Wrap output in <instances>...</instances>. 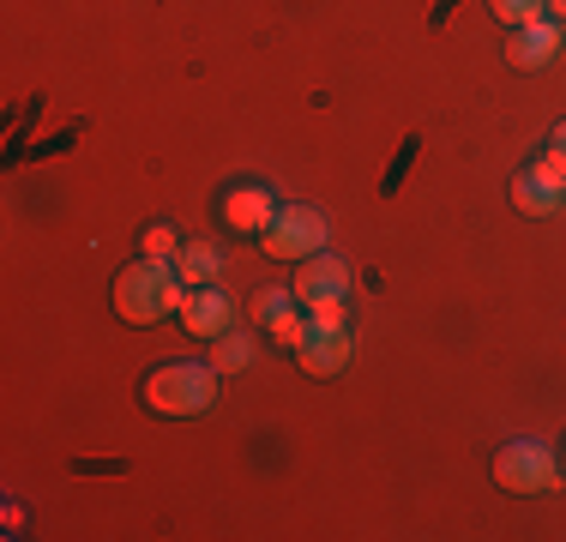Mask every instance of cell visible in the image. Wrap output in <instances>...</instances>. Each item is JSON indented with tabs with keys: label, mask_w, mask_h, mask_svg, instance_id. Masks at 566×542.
Here are the masks:
<instances>
[{
	"label": "cell",
	"mask_w": 566,
	"mask_h": 542,
	"mask_svg": "<svg viewBox=\"0 0 566 542\" xmlns=\"http://www.w3.org/2000/svg\"><path fill=\"white\" fill-rule=\"evenodd\" d=\"M277 217V194L260 181H241L223 194V223L235 229V236H265V223Z\"/></svg>",
	"instance_id": "cell-5"
},
{
	"label": "cell",
	"mask_w": 566,
	"mask_h": 542,
	"mask_svg": "<svg viewBox=\"0 0 566 542\" xmlns=\"http://www.w3.org/2000/svg\"><path fill=\"white\" fill-rule=\"evenodd\" d=\"M531 169H536V175H543V181H548V187H560V194H566V157L555 152V145H548V152H543V157H536V163H531Z\"/></svg>",
	"instance_id": "cell-18"
},
{
	"label": "cell",
	"mask_w": 566,
	"mask_h": 542,
	"mask_svg": "<svg viewBox=\"0 0 566 542\" xmlns=\"http://www.w3.org/2000/svg\"><path fill=\"white\" fill-rule=\"evenodd\" d=\"M290 290H295V302H326V295H344L349 290V260H338V253H314V260H302V265H295V283H290Z\"/></svg>",
	"instance_id": "cell-7"
},
{
	"label": "cell",
	"mask_w": 566,
	"mask_h": 542,
	"mask_svg": "<svg viewBox=\"0 0 566 542\" xmlns=\"http://www.w3.org/2000/svg\"><path fill=\"white\" fill-rule=\"evenodd\" d=\"M248 362H253V337H241V332L211 337V368H218V374H241Z\"/></svg>",
	"instance_id": "cell-12"
},
{
	"label": "cell",
	"mask_w": 566,
	"mask_h": 542,
	"mask_svg": "<svg viewBox=\"0 0 566 542\" xmlns=\"http://www.w3.org/2000/svg\"><path fill=\"white\" fill-rule=\"evenodd\" d=\"M548 19H560V24H566V0H548Z\"/></svg>",
	"instance_id": "cell-20"
},
{
	"label": "cell",
	"mask_w": 566,
	"mask_h": 542,
	"mask_svg": "<svg viewBox=\"0 0 566 542\" xmlns=\"http://www.w3.org/2000/svg\"><path fill=\"white\" fill-rule=\"evenodd\" d=\"M307 325H314V332H344V325H349L344 295H326V302H307Z\"/></svg>",
	"instance_id": "cell-15"
},
{
	"label": "cell",
	"mask_w": 566,
	"mask_h": 542,
	"mask_svg": "<svg viewBox=\"0 0 566 542\" xmlns=\"http://www.w3.org/2000/svg\"><path fill=\"white\" fill-rule=\"evenodd\" d=\"M181 325L193 337H206V344H211V337H223V332H235V302H229V290H211V283H206V290H193V295H187V308H181Z\"/></svg>",
	"instance_id": "cell-8"
},
{
	"label": "cell",
	"mask_w": 566,
	"mask_h": 542,
	"mask_svg": "<svg viewBox=\"0 0 566 542\" xmlns=\"http://www.w3.org/2000/svg\"><path fill=\"white\" fill-rule=\"evenodd\" d=\"M211 398H218V368L211 362H164V368L145 374V404L157 416H175V423L211 410Z\"/></svg>",
	"instance_id": "cell-2"
},
{
	"label": "cell",
	"mask_w": 566,
	"mask_h": 542,
	"mask_svg": "<svg viewBox=\"0 0 566 542\" xmlns=\"http://www.w3.org/2000/svg\"><path fill=\"white\" fill-rule=\"evenodd\" d=\"M326 241H332V217L319 206H277V217L260 236V248L272 253V260L302 265V260H314V253H326Z\"/></svg>",
	"instance_id": "cell-3"
},
{
	"label": "cell",
	"mask_w": 566,
	"mask_h": 542,
	"mask_svg": "<svg viewBox=\"0 0 566 542\" xmlns=\"http://www.w3.org/2000/svg\"><path fill=\"white\" fill-rule=\"evenodd\" d=\"M265 332H272L283 350H302V337H307V308H302V302H295V308H283V314H277L272 325H265Z\"/></svg>",
	"instance_id": "cell-14"
},
{
	"label": "cell",
	"mask_w": 566,
	"mask_h": 542,
	"mask_svg": "<svg viewBox=\"0 0 566 542\" xmlns=\"http://www.w3.org/2000/svg\"><path fill=\"white\" fill-rule=\"evenodd\" d=\"M175 271H181L193 290H206V283H218L223 271V253L211 248V241H181V253H175Z\"/></svg>",
	"instance_id": "cell-11"
},
{
	"label": "cell",
	"mask_w": 566,
	"mask_h": 542,
	"mask_svg": "<svg viewBox=\"0 0 566 542\" xmlns=\"http://www.w3.org/2000/svg\"><path fill=\"white\" fill-rule=\"evenodd\" d=\"M145 253H151V260H175V253H181V236H175L169 223H151L145 229Z\"/></svg>",
	"instance_id": "cell-17"
},
{
	"label": "cell",
	"mask_w": 566,
	"mask_h": 542,
	"mask_svg": "<svg viewBox=\"0 0 566 542\" xmlns=\"http://www.w3.org/2000/svg\"><path fill=\"white\" fill-rule=\"evenodd\" d=\"M489 7H494V19H501V24H512V31L548 19V0H489Z\"/></svg>",
	"instance_id": "cell-13"
},
{
	"label": "cell",
	"mask_w": 566,
	"mask_h": 542,
	"mask_svg": "<svg viewBox=\"0 0 566 542\" xmlns=\"http://www.w3.org/2000/svg\"><path fill=\"white\" fill-rule=\"evenodd\" d=\"M548 145H555V152L566 157V121H560V127H555V133H548Z\"/></svg>",
	"instance_id": "cell-19"
},
{
	"label": "cell",
	"mask_w": 566,
	"mask_h": 542,
	"mask_svg": "<svg viewBox=\"0 0 566 542\" xmlns=\"http://www.w3.org/2000/svg\"><path fill=\"white\" fill-rule=\"evenodd\" d=\"M295 362H302V374H314V379L344 374V362H349V325H344V332H314V325H307Z\"/></svg>",
	"instance_id": "cell-9"
},
{
	"label": "cell",
	"mask_w": 566,
	"mask_h": 542,
	"mask_svg": "<svg viewBox=\"0 0 566 542\" xmlns=\"http://www.w3.org/2000/svg\"><path fill=\"white\" fill-rule=\"evenodd\" d=\"M494 482H501L506 494H548V488H560L555 446H543V440H506L501 452H494Z\"/></svg>",
	"instance_id": "cell-4"
},
{
	"label": "cell",
	"mask_w": 566,
	"mask_h": 542,
	"mask_svg": "<svg viewBox=\"0 0 566 542\" xmlns=\"http://www.w3.org/2000/svg\"><path fill=\"white\" fill-rule=\"evenodd\" d=\"M512 206H518L524 217H555V211H566V194L548 187L536 169H518V181H512Z\"/></svg>",
	"instance_id": "cell-10"
},
{
	"label": "cell",
	"mask_w": 566,
	"mask_h": 542,
	"mask_svg": "<svg viewBox=\"0 0 566 542\" xmlns=\"http://www.w3.org/2000/svg\"><path fill=\"white\" fill-rule=\"evenodd\" d=\"M187 295H193V283H187L169 260H151V253H145V260H133L115 278V314L127 325H151L164 314H181Z\"/></svg>",
	"instance_id": "cell-1"
},
{
	"label": "cell",
	"mask_w": 566,
	"mask_h": 542,
	"mask_svg": "<svg viewBox=\"0 0 566 542\" xmlns=\"http://www.w3.org/2000/svg\"><path fill=\"white\" fill-rule=\"evenodd\" d=\"M283 308H295V290H277V283H272V290L253 295V320H260V325H272Z\"/></svg>",
	"instance_id": "cell-16"
},
{
	"label": "cell",
	"mask_w": 566,
	"mask_h": 542,
	"mask_svg": "<svg viewBox=\"0 0 566 542\" xmlns=\"http://www.w3.org/2000/svg\"><path fill=\"white\" fill-rule=\"evenodd\" d=\"M560 49H566V24L560 19H536V24H524V31H512L506 61L518 66V73H536V66H548Z\"/></svg>",
	"instance_id": "cell-6"
}]
</instances>
